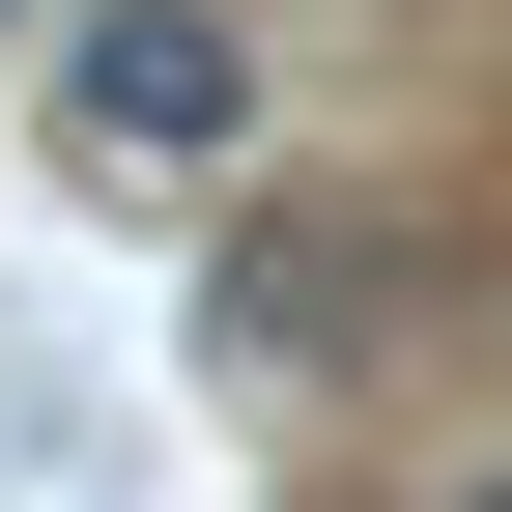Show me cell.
Returning <instances> with one entry per match:
<instances>
[{
    "instance_id": "1",
    "label": "cell",
    "mask_w": 512,
    "mask_h": 512,
    "mask_svg": "<svg viewBox=\"0 0 512 512\" xmlns=\"http://www.w3.org/2000/svg\"><path fill=\"white\" fill-rule=\"evenodd\" d=\"M256 143V29L228 0H86V57H57V171L86 200H200Z\"/></svg>"
},
{
    "instance_id": "2",
    "label": "cell",
    "mask_w": 512,
    "mask_h": 512,
    "mask_svg": "<svg viewBox=\"0 0 512 512\" xmlns=\"http://www.w3.org/2000/svg\"><path fill=\"white\" fill-rule=\"evenodd\" d=\"M342 313H370V228H256V256H228V342H256V370H313Z\"/></svg>"
}]
</instances>
